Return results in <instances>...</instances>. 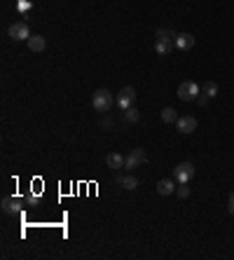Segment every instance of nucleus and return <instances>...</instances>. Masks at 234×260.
<instances>
[{
	"instance_id": "obj_12",
	"label": "nucleus",
	"mask_w": 234,
	"mask_h": 260,
	"mask_svg": "<svg viewBox=\"0 0 234 260\" xmlns=\"http://www.w3.org/2000/svg\"><path fill=\"white\" fill-rule=\"evenodd\" d=\"M157 192L160 195H173L176 192V178H162L160 183H157Z\"/></svg>"
},
{
	"instance_id": "obj_13",
	"label": "nucleus",
	"mask_w": 234,
	"mask_h": 260,
	"mask_svg": "<svg viewBox=\"0 0 234 260\" xmlns=\"http://www.w3.org/2000/svg\"><path fill=\"white\" fill-rule=\"evenodd\" d=\"M26 43H28V49H31V52H45V49H47V40H45L43 35H31Z\"/></svg>"
},
{
	"instance_id": "obj_8",
	"label": "nucleus",
	"mask_w": 234,
	"mask_h": 260,
	"mask_svg": "<svg viewBox=\"0 0 234 260\" xmlns=\"http://www.w3.org/2000/svg\"><path fill=\"white\" fill-rule=\"evenodd\" d=\"M176 127H178L181 134H192V131L197 129V118H192V115H183V118H178Z\"/></svg>"
},
{
	"instance_id": "obj_22",
	"label": "nucleus",
	"mask_w": 234,
	"mask_h": 260,
	"mask_svg": "<svg viewBox=\"0 0 234 260\" xmlns=\"http://www.w3.org/2000/svg\"><path fill=\"white\" fill-rule=\"evenodd\" d=\"M35 204H38V197H33V195L26 197V206H35Z\"/></svg>"
},
{
	"instance_id": "obj_10",
	"label": "nucleus",
	"mask_w": 234,
	"mask_h": 260,
	"mask_svg": "<svg viewBox=\"0 0 234 260\" xmlns=\"http://www.w3.org/2000/svg\"><path fill=\"white\" fill-rule=\"evenodd\" d=\"M173 47H176V43L173 40H166V38H157V43H155V52L160 56H166L173 52Z\"/></svg>"
},
{
	"instance_id": "obj_16",
	"label": "nucleus",
	"mask_w": 234,
	"mask_h": 260,
	"mask_svg": "<svg viewBox=\"0 0 234 260\" xmlns=\"http://www.w3.org/2000/svg\"><path fill=\"white\" fill-rule=\"evenodd\" d=\"M139 118H140L139 108H134V106H131V108H127V110H124V119H127L129 124H134V122H139Z\"/></svg>"
},
{
	"instance_id": "obj_6",
	"label": "nucleus",
	"mask_w": 234,
	"mask_h": 260,
	"mask_svg": "<svg viewBox=\"0 0 234 260\" xmlns=\"http://www.w3.org/2000/svg\"><path fill=\"white\" fill-rule=\"evenodd\" d=\"M7 33H10L12 40H28V38H31V28H28L26 22H14Z\"/></svg>"
},
{
	"instance_id": "obj_4",
	"label": "nucleus",
	"mask_w": 234,
	"mask_h": 260,
	"mask_svg": "<svg viewBox=\"0 0 234 260\" xmlns=\"http://www.w3.org/2000/svg\"><path fill=\"white\" fill-rule=\"evenodd\" d=\"M134 101H136V89H134V87H122V89H119V94L115 96V103L122 110L131 108V106H134Z\"/></svg>"
},
{
	"instance_id": "obj_3",
	"label": "nucleus",
	"mask_w": 234,
	"mask_h": 260,
	"mask_svg": "<svg viewBox=\"0 0 234 260\" xmlns=\"http://www.w3.org/2000/svg\"><path fill=\"white\" fill-rule=\"evenodd\" d=\"M194 173H197L194 164L192 162H181L176 169H173V178H176V183H190L192 178H194Z\"/></svg>"
},
{
	"instance_id": "obj_7",
	"label": "nucleus",
	"mask_w": 234,
	"mask_h": 260,
	"mask_svg": "<svg viewBox=\"0 0 234 260\" xmlns=\"http://www.w3.org/2000/svg\"><path fill=\"white\" fill-rule=\"evenodd\" d=\"M148 162V152L145 150H140V148H136V150H131L127 155V169H136V166H140V164H145Z\"/></svg>"
},
{
	"instance_id": "obj_14",
	"label": "nucleus",
	"mask_w": 234,
	"mask_h": 260,
	"mask_svg": "<svg viewBox=\"0 0 234 260\" xmlns=\"http://www.w3.org/2000/svg\"><path fill=\"white\" fill-rule=\"evenodd\" d=\"M115 183L117 185H122V188H127V190H136V188H139V178H136V176H117L115 178Z\"/></svg>"
},
{
	"instance_id": "obj_23",
	"label": "nucleus",
	"mask_w": 234,
	"mask_h": 260,
	"mask_svg": "<svg viewBox=\"0 0 234 260\" xmlns=\"http://www.w3.org/2000/svg\"><path fill=\"white\" fill-rule=\"evenodd\" d=\"M103 127H106V129H110V127H113V119L106 118V119H103Z\"/></svg>"
},
{
	"instance_id": "obj_11",
	"label": "nucleus",
	"mask_w": 234,
	"mask_h": 260,
	"mask_svg": "<svg viewBox=\"0 0 234 260\" xmlns=\"http://www.w3.org/2000/svg\"><path fill=\"white\" fill-rule=\"evenodd\" d=\"M106 164H108V169H124L127 157H124V155H119V152H110V155L106 157Z\"/></svg>"
},
{
	"instance_id": "obj_15",
	"label": "nucleus",
	"mask_w": 234,
	"mask_h": 260,
	"mask_svg": "<svg viewBox=\"0 0 234 260\" xmlns=\"http://www.w3.org/2000/svg\"><path fill=\"white\" fill-rule=\"evenodd\" d=\"M202 94H204V96H209V98H213L215 94H218V85H215L213 80L204 82V85H202Z\"/></svg>"
},
{
	"instance_id": "obj_1",
	"label": "nucleus",
	"mask_w": 234,
	"mask_h": 260,
	"mask_svg": "<svg viewBox=\"0 0 234 260\" xmlns=\"http://www.w3.org/2000/svg\"><path fill=\"white\" fill-rule=\"evenodd\" d=\"M113 103H115V98H113V94L108 89H96L94 94H92V106L98 113H110Z\"/></svg>"
},
{
	"instance_id": "obj_5",
	"label": "nucleus",
	"mask_w": 234,
	"mask_h": 260,
	"mask_svg": "<svg viewBox=\"0 0 234 260\" xmlns=\"http://www.w3.org/2000/svg\"><path fill=\"white\" fill-rule=\"evenodd\" d=\"M23 206H26V199H22V197H5V199H2V211H5L7 216L22 213Z\"/></svg>"
},
{
	"instance_id": "obj_9",
	"label": "nucleus",
	"mask_w": 234,
	"mask_h": 260,
	"mask_svg": "<svg viewBox=\"0 0 234 260\" xmlns=\"http://www.w3.org/2000/svg\"><path fill=\"white\" fill-rule=\"evenodd\" d=\"M173 43H176V47H178V49L187 52V49H192V47H194V35H190V33H178Z\"/></svg>"
},
{
	"instance_id": "obj_2",
	"label": "nucleus",
	"mask_w": 234,
	"mask_h": 260,
	"mask_svg": "<svg viewBox=\"0 0 234 260\" xmlns=\"http://www.w3.org/2000/svg\"><path fill=\"white\" fill-rule=\"evenodd\" d=\"M199 94H202V87L197 85V82H192V80H185L178 87V98L181 101H197Z\"/></svg>"
},
{
	"instance_id": "obj_21",
	"label": "nucleus",
	"mask_w": 234,
	"mask_h": 260,
	"mask_svg": "<svg viewBox=\"0 0 234 260\" xmlns=\"http://www.w3.org/2000/svg\"><path fill=\"white\" fill-rule=\"evenodd\" d=\"M227 211H230V213L234 216V192L230 195V199H227Z\"/></svg>"
},
{
	"instance_id": "obj_19",
	"label": "nucleus",
	"mask_w": 234,
	"mask_h": 260,
	"mask_svg": "<svg viewBox=\"0 0 234 260\" xmlns=\"http://www.w3.org/2000/svg\"><path fill=\"white\" fill-rule=\"evenodd\" d=\"M176 35H178V33L164 31V28H160V31H157V38H166V40H176Z\"/></svg>"
},
{
	"instance_id": "obj_17",
	"label": "nucleus",
	"mask_w": 234,
	"mask_h": 260,
	"mask_svg": "<svg viewBox=\"0 0 234 260\" xmlns=\"http://www.w3.org/2000/svg\"><path fill=\"white\" fill-rule=\"evenodd\" d=\"M162 119L164 122H178V113H176V108H164L162 110Z\"/></svg>"
},
{
	"instance_id": "obj_18",
	"label": "nucleus",
	"mask_w": 234,
	"mask_h": 260,
	"mask_svg": "<svg viewBox=\"0 0 234 260\" xmlns=\"http://www.w3.org/2000/svg\"><path fill=\"white\" fill-rule=\"evenodd\" d=\"M176 195L181 197V199L190 197V188H187V183H178V188H176Z\"/></svg>"
},
{
	"instance_id": "obj_20",
	"label": "nucleus",
	"mask_w": 234,
	"mask_h": 260,
	"mask_svg": "<svg viewBox=\"0 0 234 260\" xmlns=\"http://www.w3.org/2000/svg\"><path fill=\"white\" fill-rule=\"evenodd\" d=\"M209 101H211V98H209V96H204V94H199V96H197V103H199L202 108H204V106H209Z\"/></svg>"
}]
</instances>
